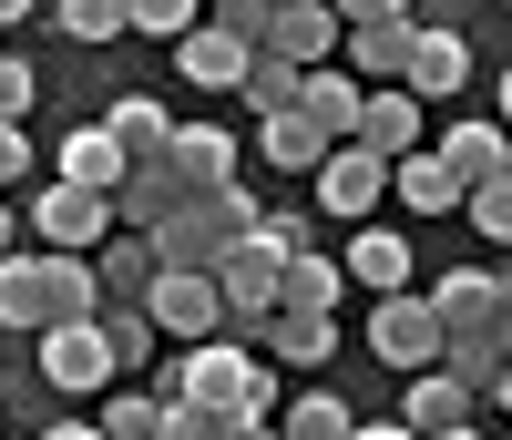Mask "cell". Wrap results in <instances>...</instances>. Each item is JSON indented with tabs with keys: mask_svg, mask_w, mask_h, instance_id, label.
Segmentation results:
<instances>
[{
	"mask_svg": "<svg viewBox=\"0 0 512 440\" xmlns=\"http://www.w3.org/2000/svg\"><path fill=\"white\" fill-rule=\"evenodd\" d=\"M492 338H502V359H512V277H492Z\"/></svg>",
	"mask_w": 512,
	"mask_h": 440,
	"instance_id": "obj_42",
	"label": "cell"
},
{
	"mask_svg": "<svg viewBox=\"0 0 512 440\" xmlns=\"http://www.w3.org/2000/svg\"><path fill=\"white\" fill-rule=\"evenodd\" d=\"M103 440H164V400L154 389H113L103 400Z\"/></svg>",
	"mask_w": 512,
	"mask_h": 440,
	"instance_id": "obj_31",
	"label": "cell"
},
{
	"mask_svg": "<svg viewBox=\"0 0 512 440\" xmlns=\"http://www.w3.org/2000/svg\"><path fill=\"white\" fill-rule=\"evenodd\" d=\"M144 318H154V338L205 348V338H226V297H216V277H205V267H164L154 297H144Z\"/></svg>",
	"mask_w": 512,
	"mask_h": 440,
	"instance_id": "obj_6",
	"label": "cell"
},
{
	"mask_svg": "<svg viewBox=\"0 0 512 440\" xmlns=\"http://www.w3.org/2000/svg\"><path fill=\"white\" fill-rule=\"evenodd\" d=\"M103 236H113V195H82V185H41L31 195V246H52V256H103Z\"/></svg>",
	"mask_w": 512,
	"mask_h": 440,
	"instance_id": "obj_5",
	"label": "cell"
},
{
	"mask_svg": "<svg viewBox=\"0 0 512 440\" xmlns=\"http://www.w3.org/2000/svg\"><path fill=\"white\" fill-rule=\"evenodd\" d=\"M267 11H277V21H287V11H318V0H267Z\"/></svg>",
	"mask_w": 512,
	"mask_h": 440,
	"instance_id": "obj_48",
	"label": "cell"
},
{
	"mask_svg": "<svg viewBox=\"0 0 512 440\" xmlns=\"http://www.w3.org/2000/svg\"><path fill=\"white\" fill-rule=\"evenodd\" d=\"M297 82H308V72H297L287 52H256L236 93H246V113H256V123H267V113H297Z\"/></svg>",
	"mask_w": 512,
	"mask_h": 440,
	"instance_id": "obj_28",
	"label": "cell"
},
{
	"mask_svg": "<svg viewBox=\"0 0 512 440\" xmlns=\"http://www.w3.org/2000/svg\"><path fill=\"white\" fill-rule=\"evenodd\" d=\"M205 11L195 0H123V31H144V41H185Z\"/></svg>",
	"mask_w": 512,
	"mask_h": 440,
	"instance_id": "obj_32",
	"label": "cell"
},
{
	"mask_svg": "<svg viewBox=\"0 0 512 440\" xmlns=\"http://www.w3.org/2000/svg\"><path fill=\"white\" fill-rule=\"evenodd\" d=\"M492 400H502V410H512V359H502V379H492Z\"/></svg>",
	"mask_w": 512,
	"mask_h": 440,
	"instance_id": "obj_47",
	"label": "cell"
},
{
	"mask_svg": "<svg viewBox=\"0 0 512 440\" xmlns=\"http://www.w3.org/2000/svg\"><path fill=\"white\" fill-rule=\"evenodd\" d=\"M400 420H410L420 440H431V430H461V420H472V389H461L451 369H420V379H410V400H400Z\"/></svg>",
	"mask_w": 512,
	"mask_h": 440,
	"instance_id": "obj_25",
	"label": "cell"
},
{
	"mask_svg": "<svg viewBox=\"0 0 512 440\" xmlns=\"http://www.w3.org/2000/svg\"><path fill=\"white\" fill-rule=\"evenodd\" d=\"M82 318H103L93 256H52V246H11V256H0V328H11V338L82 328Z\"/></svg>",
	"mask_w": 512,
	"mask_h": 440,
	"instance_id": "obj_1",
	"label": "cell"
},
{
	"mask_svg": "<svg viewBox=\"0 0 512 440\" xmlns=\"http://www.w3.org/2000/svg\"><path fill=\"white\" fill-rule=\"evenodd\" d=\"M246 420H226V410H195V400H164V440H236Z\"/></svg>",
	"mask_w": 512,
	"mask_h": 440,
	"instance_id": "obj_36",
	"label": "cell"
},
{
	"mask_svg": "<svg viewBox=\"0 0 512 440\" xmlns=\"http://www.w3.org/2000/svg\"><path fill=\"white\" fill-rule=\"evenodd\" d=\"M338 41H349V21L318 0V11H287V21L267 31V52H287L297 72H328V62H338Z\"/></svg>",
	"mask_w": 512,
	"mask_h": 440,
	"instance_id": "obj_23",
	"label": "cell"
},
{
	"mask_svg": "<svg viewBox=\"0 0 512 440\" xmlns=\"http://www.w3.org/2000/svg\"><path fill=\"white\" fill-rule=\"evenodd\" d=\"M11 246H21V215H11V205H0V256H11Z\"/></svg>",
	"mask_w": 512,
	"mask_h": 440,
	"instance_id": "obj_46",
	"label": "cell"
},
{
	"mask_svg": "<svg viewBox=\"0 0 512 440\" xmlns=\"http://www.w3.org/2000/svg\"><path fill=\"white\" fill-rule=\"evenodd\" d=\"M31 174V123H0V185H21Z\"/></svg>",
	"mask_w": 512,
	"mask_h": 440,
	"instance_id": "obj_41",
	"label": "cell"
},
{
	"mask_svg": "<svg viewBox=\"0 0 512 440\" xmlns=\"http://www.w3.org/2000/svg\"><path fill=\"white\" fill-rule=\"evenodd\" d=\"M256 348H267V359H297V369H318V359H338V318H318V307H277Z\"/></svg>",
	"mask_w": 512,
	"mask_h": 440,
	"instance_id": "obj_24",
	"label": "cell"
},
{
	"mask_svg": "<svg viewBox=\"0 0 512 440\" xmlns=\"http://www.w3.org/2000/svg\"><path fill=\"white\" fill-rule=\"evenodd\" d=\"M431 440H482V430H472V420H461V430H431Z\"/></svg>",
	"mask_w": 512,
	"mask_h": 440,
	"instance_id": "obj_49",
	"label": "cell"
},
{
	"mask_svg": "<svg viewBox=\"0 0 512 440\" xmlns=\"http://www.w3.org/2000/svg\"><path fill=\"white\" fill-rule=\"evenodd\" d=\"M31 103H41V72L21 52H0V123H31Z\"/></svg>",
	"mask_w": 512,
	"mask_h": 440,
	"instance_id": "obj_38",
	"label": "cell"
},
{
	"mask_svg": "<svg viewBox=\"0 0 512 440\" xmlns=\"http://www.w3.org/2000/svg\"><path fill=\"white\" fill-rule=\"evenodd\" d=\"M338 267H349V287H369V297H400V287L420 277V267H410V236H400V226H359Z\"/></svg>",
	"mask_w": 512,
	"mask_h": 440,
	"instance_id": "obj_16",
	"label": "cell"
},
{
	"mask_svg": "<svg viewBox=\"0 0 512 440\" xmlns=\"http://www.w3.org/2000/svg\"><path fill=\"white\" fill-rule=\"evenodd\" d=\"M164 164H175L195 195H216V185H236V134L226 123H175V154Z\"/></svg>",
	"mask_w": 512,
	"mask_h": 440,
	"instance_id": "obj_19",
	"label": "cell"
},
{
	"mask_svg": "<svg viewBox=\"0 0 512 440\" xmlns=\"http://www.w3.org/2000/svg\"><path fill=\"white\" fill-rule=\"evenodd\" d=\"M52 174H62V185H82V195H113L134 164H123V144L103 134V123H72V134H62V154H52Z\"/></svg>",
	"mask_w": 512,
	"mask_h": 440,
	"instance_id": "obj_18",
	"label": "cell"
},
{
	"mask_svg": "<svg viewBox=\"0 0 512 440\" xmlns=\"http://www.w3.org/2000/svg\"><path fill=\"white\" fill-rule=\"evenodd\" d=\"M205 21H216V31H236L246 52H267V31H277V11H267V0H216Z\"/></svg>",
	"mask_w": 512,
	"mask_h": 440,
	"instance_id": "obj_37",
	"label": "cell"
},
{
	"mask_svg": "<svg viewBox=\"0 0 512 440\" xmlns=\"http://www.w3.org/2000/svg\"><path fill=\"white\" fill-rule=\"evenodd\" d=\"M431 154L451 164V185H461V195H472V185H492V174L512 164V134H502V113H451Z\"/></svg>",
	"mask_w": 512,
	"mask_h": 440,
	"instance_id": "obj_11",
	"label": "cell"
},
{
	"mask_svg": "<svg viewBox=\"0 0 512 440\" xmlns=\"http://www.w3.org/2000/svg\"><path fill=\"white\" fill-rule=\"evenodd\" d=\"M52 31H72V41H123V0H52Z\"/></svg>",
	"mask_w": 512,
	"mask_h": 440,
	"instance_id": "obj_34",
	"label": "cell"
},
{
	"mask_svg": "<svg viewBox=\"0 0 512 440\" xmlns=\"http://www.w3.org/2000/svg\"><path fill=\"white\" fill-rule=\"evenodd\" d=\"M246 62H256V52H246L236 31H216V21H195V31L175 41V72L195 82V93H236V82H246Z\"/></svg>",
	"mask_w": 512,
	"mask_h": 440,
	"instance_id": "obj_15",
	"label": "cell"
},
{
	"mask_svg": "<svg viewBox=\"0 0 512 440\" xmlns=\"http://www.w3.org/2000/svg\"><path fill=\"white\" fill-rule=\"evenodd\" d=\"M31 11H41V0H0V31H21V21H31Z\"/></svg>",
	"mask_w": 512,
	"mask_h": 440,
	"instance_id": "obj_45",
	"label": "cell"
},
{
	"mask_svg": "<svg viewBox=\"0 0 512 440\" xmlns=\"http://www.w3.org/2000/svg\"><path fill=\"white\" fill-rule=\"evenodd\" d=\"M349 31H369V21H410V0H328Z\"/></svg>",
	"mask_w": 512,
	"mask_h": 440,
	"instance_id": "obj_40",
	"label": "cell"
},
{
	"mask_svg": "<svg viewBox=\"0 0 512 440\" xmlns=\"http://www.w3.org/2000/svg\"><path fill=\"white\" fill-rule=\"evenodd\" d=\"M41 440H103V420H52Z\"/></svg>",
	"mask_w": 512,
	"mask_h": 440,
	"instance_id": "obj_44",
	"label": "cell"
},
{
	"mask_svg": "<svg viewBox=\"0 0 512 440\" xmlns=\"http://www.w3.org/2000/svg\"><path fill=\"white\" fill-rule=\"evenodd\" d=\"M441 369H451L461 389H472V400H492V379H502V348H492V338H451V348H441Z\"/></svg>",
	"mask_w": 512,
	"mask_h": 440,
	"instance_id": "obj_33",
	"label": "cell"
},
{
	"mask_svg": "<svg viewBox=\"0 0 512 440\" xmlns=\"http://www.w3.org/2000/svg\"><path fill=\"white\" fill-rule=\"evenodd\" d=\"M103 134L123 144V164H164L175 154V113H164L154 93H123V103H103Z\"/></svg>",
	"mask_w": 512,
	"mask_h": 440,
	"instance_id": "obj_17",
	"label": "cell"
},
{
	"mask_svg": "<svg viewBox=\"0 0 512 440\" xmlns=\"http://www.w3.org/2000/svg\"><path fill=\"white\" fill-rule=\"evenodd\" d=\"M410 31H420V21H369V31H349V41H338V72H349L359 93L400 82V72H410Z\"/></svg>",
	"mask_w": 512,
	"mask_h": 440,
	"instance_id": "obj_14",
	"label": "cell"
},
{
	"mask_svg": "<svg viewBox=\"0 0 512 440\" xmlns=\"http://www.w3.org/2000/svg\"><path fill=\"white\" fill-rule=\"evenodd\" d=\"M256 226H267V205H256L246 185H216V195H195L175 226H154V256H164V267H205V277H216V256L246 246Z\"/></svg>",
	"mask_w": 512,
	"mask_h": 440,
	"instance_id": "obj_3",
	"label": "cell"
},
{
	"mask_svg": "<svg viewBox=\"0 0 512 440\" xmlns=\"http://www.w3.org/2000/svg\"><path fill=\"white\" fill-rule=\"evenodd\" d=\"M359 144H369L379 164H400V154H431V103H420V93H400V82H379V93L359 103Z\"/></svg>",
	"mask_w": 512,
	"mask_h": 440,
	"instance_id": "obj_9",
	"label": "cell"
},
{
	"mask_svg": "<svg viewBox=\"0 0 512 440\" xmlns=\"http://www.w3.org/2000/svg\"><path fill=\"white\" fill-rule=\"evenodd\" d=\"M420 297H431V318H441V348L451 338H492V267H451V277H431Z\"/></svg>",
	"mask_w": 512,
	"mask_h": 440,
	"instance_id": "obj_13",
	"label": "cell"
},
{
	"mask_svg": "<svg viewBox=\"0 0 512 440\" xmlns=\"http://www.w3.org/2000/svg\"><path fill=\"white\" fill-rule=\"evenodd\" d=\"M185 205H195V185H185L175 164H134L113 185V236H154V226H175Z\"/></svg>",
	"mask_w": 512,
	"mask_h": 440,
	"instance_id": "obj_8",
	"label": "cell"
},
{
	"mask_svg": "<svg viewBox=\"0 0 512 440\" xmlns=\"http://www.w3.org/2000/svg\"><path fill=\"white\" fill-rule=\"evenodd\" d=\"M349 440H420V430H410V420H359Z\"/></svg>",
	"mask_w": 512,
	"mask_h": 440,
	"instance_id": "obj_43",
	"label": "cell"
},
{
	"mask_svg": "<svg viewBox=\"0 0 512 440\" xmlns=\"http://www.w3.org/2000/svg\"><path fill=\"white\" fill-rule=\"evenodd\" d=\"M461 82H472V41L461 31H410V72H400V93H420V103H461Z\"/></svg>",
	"mask_w": 512,
	"mask_h": 440,
	"instance_id": "obj_12",
	"label": "cell"
},
{
	"mask_svg": "<svg viewBox=\"0 0 512 440\" xmlns=\"http://www.w3.org/2000/svg\"><path fill=\"white\" fill-rule=\"evenodd\" d=\"M93 328H103V348H113V369H123V379L154 369V318H144V307H113V297H103V318H93Z\"/></svg>",
	"mask_w": 512,
	"mask_h": 440,
	"instance_id": "obj_30",
	"label": "cell"
},
{
	"mask_svg": "<svg viewBox=\"0 0 512 440\" xmlns=\"http://www.w3.org/2000/svg\"><path fill=\"white\" fill-rule=\"evenodd\" d=\"M359 430V410L338 400V389H308V400H287V420H277V440H349Z\"/></svg>",
	"mask_w": 512,
	"mask_h": 440,
	"instance_id": "obj_29",
	"label": "cell"
},
{
	"mask_svg": "<svg viewBox=\"0 0 512 440\" xmlns=\"http://www.w3.org/2000/svg\"><path fill=\"white\" fill-rule=\"evenodd\" d=\"M338 297H349V267H338V256H287V297L277 307H318V318H338Z\"/></svg>",
	"mask_w": 512,
	"mask_h": 440,
	"instance_id": "obj_27",
	"label": "cell"
},
{
	"mask_svg": "<svg viewBox=\"0 0 512 440\" xmlns=\"http://www.w3.org/2000/svg\"><path fill=\"white\" fill-rule=\"evenodd\" d=\"M41 379H52V389H72V400H93V389H113L123 369H113L103 328L82 318V328H41Z\"/></svg>",
	"mask_w": 512,
	"mask_h": 440,
	"instance_id": "obj_10",
	"label": "cell"
},
{
	"mask_svg": "<svg viewBox=\"0 0 512 440\" xmlns=\"http://www.w3.org/2000/svg\"><path fill=\"white\" fill-rule=\"evenodd\" d=\"M461 215H472V236L512 246V174H492V185H472V195H461Z\"/></svg>",
	"mask_w": 512,
	"mask_h": 440,
	"instance_id": "obj_35",
	"label": "cell"
},
{
	"mask_svg": "<svg viewBox=\"0 0 512 440\" xmlns=\"http://www.w3.org/2000/svg\"><path fill=\"white\" fill-rule=\"evenodd\" d=\"M390 195H400L410 215H451V205H461V185H451L441 154H400V164H390Z\"/></svg>",
	"mask_w": 512,
	"mask_h": 440,
	"instance_id": "obj_26",
	"label": "cell"
},
{
	"mask_svg": "<svg viewBox=\"0 0 512 440\" xmlns=\"http://www.w3.org/2000/svg\"><path fill=\"white\" fill-rule=\"evenodd\" d=\"M379 195H390V164H379L369 144H338V154L318 164V185H308V205H318V215H338V226H369Z\"/></svg>",
	"mask_w": 512,
	"mask_h": 440,
	"instance_id": "obj_7",
	"label": "cell"
},
{
	"mask_svg": "<svg viewBox=\"0 0 512 440\" xmlns=\"http://www.w3.org/2000/svg\"><path fill=\"white\" fill-rule=\"evenodd\" d=\"M256 154H267L277 174H308V185H318V164H328L338 144L318 134V123H308V113H267V123H256Z\"/></svg>",
	"mask_w": 512,
	"mask_h": 440,
	"instance_id": "obj_22",
	"label": "cell"
},
{
	"mask_svg": "<svg viewBox=\"0 0 512 440\" xmlns=\"http://www.w3.org/2000/svg\"><path fill=\"white\" fill-rule=\"evenodd\" d=\"M502 134H512V72H502Z\"/></svg>",
	"mask_w": 512,
	"mask_h": 440,
	"instance_id": "obj_50",
	"label": "cell"
},
{
	"mask_svg": "<svg viewBox=\"0 0 512 440\" xmlns=\"http://www.w3.org/2000/svg\"><path fill=\"white\" fill-rule=\"evenodd\" d=\"M0 359H11V328H0Z\"/></svg>",
	"mask_w": 512,
	"mask_h": 440,
	"instance_id": "obj_51",
	"label": "cell"
},
{
	"mask_svg": "<svg viewBox=\"0 0 512 440\" xmlns=\"http://www.w3.org/2000/svg\"><path fill=\"white\" fill-rule=\"evenodd\" d=\"M502 174H512V164H502Z\"/></svg>",
	"mask_w": 512,
	"mask_h": 440,
	"instance_id": "obj_54",
	"label": "cell"
},
{
	"mask_svg": "<svg viewBox=\"0 0 512 440\" xmlns=\"http://www.w3.org/2000/svg\"><path fill=\"white\" fill-rule=\"evenodd\" d=\"M154 400H195V410H226V420H267L277 410V369L236 338H205L185 359H154Z\"/></svg>",
	"mask_w": 512,
	"mask_h": 440,
	"instance_id": "obj_2",
	"label": "cell"
},
{
	"mask_svg": "<svg viewBox=\"0 0 512 440\" xmlns=\"http://www.w3.org/2000/svg\"><path fill=\"white\" fill-rule=\"evenodd\" d=\"M359 103H369V93H359V82L338 72V62H328V72H308V82H297V113H308L318 134H328V144H359Z\"/></svg>",
	"mask_w": 512,
	"mask_h": 440,
	"instance_id": "obj_21",
	"label": "cell"
},
{
	"mask_svg": "<svg viewBox=\"0 0 512 440\" xmlns=\"http://www.w3.org/2000/svg\"><path fill=\"white\" fill-rule=\"evenodd\" d=\"M502 11H512V0H502Z\"/></svg>",
	"mask_w": 512,
	"mask_h": 440,
	"instance_id": "obj_53",
	"label": "cell"
},
{
	"mask_svg": "<svg viewBox=\"0 0 512 440\" xmlns=\"http://www.w3.org/2000/svg\"><path fill=\"white\" fill-rule=\"evenodd\" d=\"M0 440H11V430H0Z\"/></svg>",
	"mask_w": 512,
	"mask_h": 440,
	"instance_id": "obj_52",
	"label": "cell"
},
{
	"mask_svg": "<svg viewBox=\"0 0 512 440\" xmlns=\"http://www.w3.org/2000/svg\"><path fill=\"white\" fill-rule=\"evenodd\" d=\"M369 359H379V369H400V379L441 369V318H431V297H420V287L369 297Z\"/></svg>",
	"mask_w": 512,
	"mask_h": 440,
	"instance_id": "obj_4",
	"label": "cell"
},
{
	"mask_svg": "<svg viewBox=\"0 0 512 440\" xmlns=\"http://www.w3.org/2000/svg\"><path fill=\"white\" fill-rule=\"evenodd\" d=\"M93 277H103V297H113V307H144V297H154V277H164V256H154V236H103Z\"/></svg>",
	"mask_w": 512,
	"mask_h": 440,
	"instance_id": "obj_20",
	"label": "cell"
},
{
	"mask_svg": "<svg viewBox=\"0 0 512 440\" xmlns=\"http://www.w3.org/2000/svg\"><path fill=\"white\" fill-rule=\"evenodd\" d=\"M256 236H267L277 256H308V215H297V205H277V215H267V226H256Z\"/></svg>",
	"mask_w": 512,
	"mask_h": 440,
	"instance_id": "obj_39",
	"label": "cell"
}]
</instances>
